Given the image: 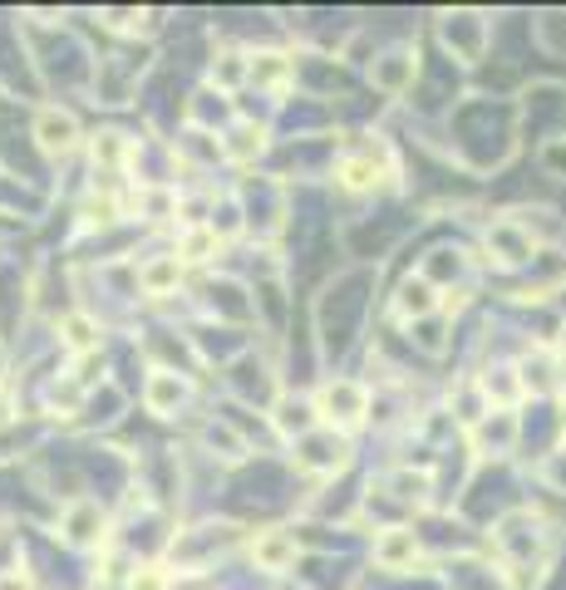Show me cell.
<instances>
[{
	"label": "cell",
	"instance_id": "obj_1",
	"mask_svg": "<svg viewBox=\"0 0 566 590\" xmlns=\"http://www.w3.org/2000/svg\"><path fill=\"white\" fill-rule=\"evenodd\" d=\"M315 414L325 418V424H360V418L370 414V394L360 389L355 379H331L321 394H315Z\"/></svg>",
	"mask_w": 566,
	"mask_h": 590
},
{
	"label": "cell",
	"instance_id": "obj_2",
	"mask_svg": "<svg viewBox=\"0 0 566 590\" xmlns=\"http://www.w3.org/2000/svg\"><path fill=\"white\" fill-rule=\"evenodd\" d=\"M350 462V442L331 434V428H321V434H305L296 442V468L301 472H340Z\"/></svg>",
	"mask_w": 566,
	"mask_h": 590
},
{
	"label": "cell",
	"instance_id": "obj_3",
	"mask_svg": "<svg viewBox=\"0 0 566 590\" xmlns=\"http://www.w3.org/2000/svg\"><path fill=\"white\" fill-rule=\"evenodd\" d=\"M296 537H291L286 527H266V531H256L252 537V561H256V571H271V576H281V571H291L296 566Z\"/></svg>",
	"mask_w": 566,
	"mask_h": 590
},
{
	"label": "cell",
	"instance_id": "obj_4",
	"mask_svg": "<svg viewBox=\"0 0 566 590\" xmlns=\"http://www.w3.org/2000/svg\"><path fill=\"white\" fill-rule=\"evenodd\" d=\"M36 143H40L50 157L74 153V143H79V123H74V113H70V109L44 104V109L36 113Z\"/></svg>",
	"mask_w": 566,
	"mask_h": 590
},
{
	"label": "cell",
	"instance_id": "obj_5",
	"mask_svg": "<svg viewBox=\"0 0 566 590\" xmlns=\"http://www.w3.org/2000/svg\"><path fill=\"white\" fill-rule=\"evenodd\" d=\"M60 531H64V541H70V547H79V551L99 547V541H104V507L89 502V497H79V502L64 507Z\"/></svg>",
	"mask_w": 566,
	"mask_h": 590
},
{
	"label": "cell",
	"instance_id": "obj_6",
	"mask_svg": "<svg viewBox=\"0 0 566 590\" xmlns=\"http://www.w3.org/2000/svg\"><path fill=\"white\" fill-rule=\"evenodd\" d=\"M418 74V50L414 44H400V50L380 54L375 64H370V79H375V89H384V94H404V89L414 84Z\"/></svg>",
	"mask_w": 566,
	"mask_h": 590
},
{
	"label": "cell",
	"instance_id": "obj_7",
	"mask_svg": "<svg viewBox=\"0 0 566 590\" xmlns=\"http://www.w3.org/2000/svg\"><path fill=\"white\" fill-rule=\"evenodd\" d=\"M188 399H192V384L183 379V374H173V369H153L149 374V389H143V404H149V414L173 418Z\"/></svg>",
	"mask_w": 566,
	"mask_h": 590
},
{
	"label": "cell",
	"instance_id": "obj_8",
	"mask_svg": "<svg viewBox=\"0 0 566 590\" xmlns=\"http://www.w3.org/2000/svg\"><path fill=\"white\" fill-rule=\"evenodd\" d=\"M375 561L384 571H404L418 561V531L414 527H384L375 537Z\"/></svg>",
	"mask_w": 566,
	"mask_h": 590
},
{
	"label": "cell",
	"instance_id": "obj_9",
	"mask_svg": "<svg viewBox=\"0 0 566 590\" xmlns=\"http://www.w3.org/2000/svg\"><path fill=\"white\" fill-rule=\"evenodd\" d=\"M139 286L149 295H173L178 286H183V256H149L139 266Z\"/></svg>",
	"mask_w": 566,
	"mask_h": 590
},
{
	"label": "cell",
	"instance_id": "obj_10",
	"mask_svg": "<svg viewBox=\"0 0 566 590\" xmlns=\"http://www.w3.org/2000/svg\"><path fill=\"white\" fill-rule=\"evenodd\" d=\"M390 492L400 497V502L428 507V492H434V478H428V472H410V468H400V472H390Z\"/></svg>",
	"mask_w": 566,
	"mask_h": 590
},
{
	"label": "cell",
	"instance_id": "obj_11",
	"mask_svg": "<svg viewBox=\"0 0 566 590\" xmlns=\"http://www.w3.org/2000/svg\"><path fill=\"white\" fill-rule=\"evenodd\" d=\"M438 305H444V301H438V295H434V286H428L424 276H418V281H410V286L400 291V315H414V321H428V315H434Z\"/></svg>",
	"mask_w": 566,
	"mask_h": 590
},
{
	"label": "cell",
	"instance_id": "obj_12",
	"mask_svg": "<svg viewBox=\"0 0 566 590\" xmlns=\"http://www.w3.org/2000/svg\"><path fill=\"white\" fill-rule=\"evenodd\" d=\"M178 256H183V266L188 261H212L218 256V226H188L183 242H178Z\"/></svg>",
	"mask_w": 566,
	"mask_h": 590
},
{
	"label": "cell",
	"instance_id": "obj_13",
	"mask_svg": "<svg viewBox=\"0 0 566 590\" xmlns=\"http://www.w3.org/2000/svg\"><path fill=\"white\" fill-rule=\"evenodd\" d=\"M242 79H252V54H236V50H222L218 60H212V84L232 89L242 84Z\"/></svg>",
	"mask_w": 566,
	"mask_h": 590
},
{
	"label": "cell",
	"instance_id": "obj_14",
	"mask_svg": "<svg viewBox=\"0 0 566 590\" xmlns=\"http://www.w3.org/2000/svg\"><path fill=\"white\" fill-rule=\"evenodd\" d=\"M252 79L262 89H281L291 79V60H286V54H271V50L266 54H252Z\"/></svg>",
	"mask_w": 566,
	"mask_h": 590
},
{
	"label": "cell",
	"instance_id": "obj_15",
	"mask_svg": "<svg viewBox=\"0 0 566 590\" xmlns=\"http://www.w3.org/2000/svg\"><path fill=\"white\" fill-rule=\"evenodd\" d=\"M60 339L70 349H99V325L89 315H64L60 321Z\"/></svg>",
	"mask_w": 566,
	"mask_h": 590
},
{
	"label": "cell",
	"instance_id": "obj_16",
	"mask_svg": "<svg viewBox=\"0 0 566 590\" xmlns=\"http://www.w3.org/2000/svg\"><path fill=\"white\" fill-rule=\"evenodd\" d=\"M262 153V129L256 123H236L232 133H226V157H236V163H246V157Z\"/></svg>",
	"mask_w": 566,
	"mask_h": 590
},
{
	"label": "cell",
	"instance_id": "obj_17",
	"mask_svg": "<svg viewBox=\"0 0 566 590\" xmlns=\"http://www.w3.org/2000/svg\"><path fill=\"white\" fill-rule=\"evenodd\" d=\"M340 183H345V187H370V183H375V163H365V157H340Z\"/></svg>",
	"mask_w": 566,
	"mask_h": 590
},
{
	"label": "cell",
	"instance_id": "obj_18",
	"mask_svg": "<svg viewBox=\"0 0 566 590\" xmlns=\"http://www.w3.org/2000/svg\"><path fill=\"white\" fill-rule=\"evenodd\" d=\"M202 438H208V448H226V458H246V442L236 438L226 424H208V434H202Z\"/></svg>",
	"mask_w": 566,
	"mask_h": 590
},
{
	"label": "cell",
	"instance_id": "obj_19",
	"mask_svg": "<svg viewBox=\"0 0 566 590\" xmlns=\"http://www.w3.org/2000/svg\"><path fill=\"white\" fill-rule=\"evenodd\" d=\"M542 167L566 183V139H547V143H542Z\"/></svg>",
	"mask_w": 566,
	"mask_h": 590
},
{
	"label": "cell",
	"instance_id": "obj_20",
	"mask_svg": "<svg viewBox=\"0 0 566 590\" xmlns=\"http://www.w3.org/2000/svg\"><path fill=\"white\" fill-rule=\"evenodd\" d=\"M542 478L557 487V492H566V448H557L547 462H542Z\"/></svg>",
	"mask_w": 566,
	"mask_h": 590
},
{
	"label": "cell",
	"instance_id": "obj_21",
	"mask_svg": "<svg viewBox=\"0 0 566 590\" xmlns=\"http://www.w3.org/2000/svg\"><path fill=\"white\" fill-rule=\"evenodd\" d=\"M119 157H123V139H119V133H99L94 163H119Z\"/></svg>",
	"mask_w": 566,
	"mask_h": 590
},
{
	"label": "cell",
	"instance_id": "obj_22",
	"mask_svg": "<svg viewBox=\"0 0 566 590\" xmlns=\"http://www.w3.org/2000/svg\"><path fill=\"white\" fill-rule=\"evenodd\" d=\"M0 590H36L26 571H0Z\"/></svg>",
	"mask_w": 566,
	"mask_h": 590
},
{
	"label": "cell",
	"instance_id": "obj_23",
	"mask_svg": "<svg viewBox=\"0 0 566 590\" xmlns=\"http://www.w3.org/2000/svg\"><path fill=\"white\" fill-rule=\"evenodd\" d=\"M133 590H163V576H158V566H143V576H133Z\"/></svg>",
	"mask_w": 566,
	"mask_h": 590
},
{
	"label": "cell",
	"instance_id": "obj_24",
	"mask_svg": "<svg viewBox=\"0 0 566 590\" xmlns=\"http://www.w3.org/2000/svg\"><path fill=\"white\" fill-rule=\"evenodd\" d=\"M10 414H16V404H10V394H0V428L10 424Z\"/></svg>",
	"mask_w": 566,
	"mask_h": 590
},
{
	"label": "cell",
	"instance_id": "obj_25",
	"mask_svg": "<svg viewBox=\"0 0 566 590\" xmlns=\"http://www.w3.org/2000/svg\"><path fill=\"white\" fill-rule=\"evenodd\" d=\"M0 374H6V355H0Z\"/></svg>",
	"mask_w": 566,
	"mask_h": 590
},
{
	"label": "cell",
	"instance_id": "obj_26",
	"mask_svg": "<svg viewBox=\"0 0 566 590\" xmlns=\"http://www.w3.org/2000/svg\"><path fill=\"white\" fill-rule=\"evenodd\" d=\"M562 349H566V330H562Z\"/></svg>",
	"mask_w": 566,
	"mask_h": 590
}]
</instances>
